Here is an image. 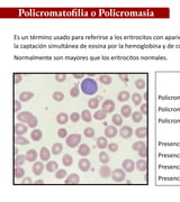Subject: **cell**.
Masks as SVG:
<instances>
[{"label": "cell", "instance_id": "cell-1", "mask_svg": "<svg viewBox=\"0 0 180 202\" xmlns=\"http://www.w3.org/2000/svg\"><path fill=\"white\" fill-rule=\"evenodd\" d=\"M81 91L86 96H93L98 91V83L91 78H86L81 82Z\"/></svg>", "mask_w": 180, "mask_h": 202}, {"label": "cell", "instance_id": "cell-2", "mask_svg": "<svg viewBox=\"0 0 180 202\" xmlns=\"http://www.w3.org/2000/svg\"><path fill=\"white\" fill-rule=\"evenodd\" d=\"M80 141H81V135L80 134H71L70 136L67 137V139H65V143H67V145L70 148H74V147H77L79 144H80Z\"/></svg>", "mask_w": 180, "mask_h": 202}, {"label": "cell", "instance_id": "cell-3", "mask_svg": "<svg viewBox=\"0 0 180 202\" xmlns=\"http://www.w3.org/2000/svg\"><path fill=\"white\" fill-rule=\"evenodd\" d=\"M112 177H113L114 182H122L125 180V171L123 168H116L115 171L112 173Z\"/></svg>", "mask_w": 180, "mask_h": 202}, {"label": "cell", "instance_id": "cell-4", "mask_svg": "<svg viewBox=\"0 0 180 202\" xmlns=\"http://www.w3.org/2000/svg\"><path fill=\"white\" fill-rule=\"evenodd\" d=\"M101 109H103L104 111H106L107 113H110V112H113V111L115 110V103H114V101L110 100V99H107V100H105L103 102Z\"/></svg>", "mask_w": 180, "mask_h": 202}, {"label": "cell", "instance_id": "cell-5", "mask_svg": "<svg viewBox=\"0 0 180 202\" xmlns=\"http://www.w3.org/2000/svg\"><path fill=\"white\" fill-rule=\"evenodd\" d=\"M119 135H120L122 138H124V139H129V138H131L132 135H133V129L129 126H124L120 128Z\"/></svg>", "mask_w": 180, "mask_h": 202}, {"label": "cell", "instance_id": "cell-6", "mask_svg": "<svg viewBox=\"0 0 180 202\" xmlns=\"http://www.w3.org/2000/svg\"><path fill=\"white\" fill-rule=\"evenodd\" d=\"M122 166H123V170L125 172H133L134 167H135V163H134L133 160L126 158V160H124L123 163H122Z\"/></svg>", "mask_w": 180, "mask_h": 202}, {"label": "cell", "instance_id": "cell-7", "mask_svg": "<svg viewBox=\"0 0 180 202\" xmlns=\"http://www.w3.org/2000/svg\"><path fill=\"white\" fill-rule=\"evenodd\" d=\"M78 167H79V170L82 172H88L90 170V167H91V163L89 160L87 158H82V160H80L79 163H78Z\"/></svg>", "mask_w": 180, "mask_h": 202}, {"label": "cell", "instance_id": "cell-8", "mask_svg": "<svg viewBox=\"0 0 180 202\" xmlns=\"http://www.w3.org/2000/svg\"><path fill=\"white\" fill-rule=\"evenodd\" d=\"M33 115L29 111H21L19 113H17V119L21 121V122H28Z\"/></svg>", "mask_w": 180, "mask_h": 202}, {"label": "cell", "instance_id": "cell-9", "mask_svg": "<svg viewBox=\"0 0 180 202\" xmlns=\"http://www.w3.org/2000/svg\"><path fill=\"white\" fill-rule=\"evenodd\" d=\"M32 170H33V173H34L35 175H41L43 170H44V164H43L42 162H35V163L33 164Z\"/></svg>", "mask_w": 180, "mask_h": 202}, {"label": "cell", "instance_id": "cell-10", "mask_svg": "<svg viewBox=\"0 0 180 202\" xmlns=\"http://www.w3.org/2000/svg\"><path fill=\"white\" fill-rule=\"evenodd\" d=\"M112 170H110V167L107 166V165H103V166L99 168V175L104 179H107L108 176H110L112 175Z\"/></svg>", "mask_w": 180, "mask_h": 202}, {"label": "cell", "instance_id": "cell-11", "mask_svg": "<svg viewBox=\"0 0 180 202\" xmlns=\"http://www.w3.org/2000/svg\"><path fill=\"white\" fill-rule=\"evenodd\" d=\"M117 135V129L115 126H107L105 128V136L108 138H114Z\"/></svg>", "mask_w": 180, "mask_h": 202}, {"label": "cell", "instance_id": "cell-12", "mask_svg": "<svg viewBox=\"0 0 180 202\" xmlns=\"http://www.w3.org/2000/svg\"><path fill=\"white\" fill-rule=\"evenodd\" d=\"M80 182V176L78 175V174H70L69 176H67L65 179V184H78Z\"/></svg>", "mask_w": 180, "mask_h": 202}, {"label": "cell", "instance_id": "cell-13", "mask_svg": "<svg viewBox=\"0 0 180 202\" xmlns=\"http://www.w3.org/2000/svg\"><path fill=\"white\" fill-rule=\"evenodd\" d=\"M27 127L24 125V124H16L15 125V134L17 136H21L24 135L25 132H27Z\"/></svg>", "mask_w": 180, "mask_h": 202}, {"label": "cell", "instance_id": "cell-14", "mask_svg": "<svg viewBox=\"0 0 180 202\" xmlns=\"http://www.w3.org/2000/svg\"><path fill=\"white\" fill-rule=\"evenodd\" d=\"M89 153H90V148L87 144H81L78 148V154L81 155V156H87V155H89Z\"/></svg>", "mask_w": 180, "mask_h": 202}, {"label": "cell", "instance_id": "cell-15", "mask_svg": "<svg viewBox=\"0 0 180 202\" xmlns=\"http://www.w3.org/2000/svg\"><path fill=\"white\" fill-rule=\"evenodd\" d=\"M136 168L139 170L140 172H145L148 170V163L145 161V158H141L139 161L136 162Z\"/></svg>", "mask_w": 180, "mask_h": 202}, {"label": "cell", "instance_id": "cell-16", "mask_svg": "<svg viewBox=\"0 0 180 202\" xmlns=\"http://www.w3.org/2000/svg\"><path fill=\"white\" fill-rule=\"evenodd\" d=\"M25 156H26V160L28 162H35L37 156H38V154H37V152H36L35 149H29V151H27Z\"/></svg>", "mask_w": 180, "mask_h": 202}, {"label": "cell", "instance_id": "cell-17", "mask_svg": "<svg viewBox=\"0 0 180 202\" xmlns=\"http://www.w3.org/2000/svg\"><path fill=\"white\" fill-rule=\"evenodd\" d=\"M40 157H41L42 161H48L50 157H51V153L47 149L46 147H42L41 151H40Z\"/></svg>", "mask_w": 180, "mask_h": 202}, {"label": "cell", "instance_id": "cell-18", "mask_svg": "<svg viewBox=\"0 0 180 202\" xmlns=\"http://www.w3.org/2000/svg\"><path fill=\"white\" fill-rule=\"evenodd\" d=\"M120 112H122V116L124 117V118H129V117L132 116V108H131V106H129V105H124L123 107H122V109H120Z\"/></svg>", "mask_w": 180, "mask_h": 202}, {"label": "cell", "instance_id": "cell-19", "mask_svg": "<svg viewBox=\"0 0 180 202\" xmlns=\"http://www.w3.org/2000/svg\"><path fill=\"white\" fill-rule=\"evenodd\" d=\"M57 124H60V125H65L69 121V116L65 112H61V113H59L57 116Z\"/></svg>", "mask_w": 180, "mask_h": 202}, {"label": "cell", "instance_id": "cell-20", "mask_svg": "<svg viewBox=\"0 0 180 202\" xmlns=\"http://www.w3.org/2000/svg\"><path fill=\"white\" fill-rule=\"evenodd\" d=\"M34 97V93L33 92H29V91H24V92H21V94H19V100L21 101H29Z\"/></svg>", "mask_w": 180, "mask_h": 202}, {"label": "cell", "instance_id": "cell-21", "mask_svg": "<svg viewBox=\"0 0 180 202\" xmlns=\"http://www.w3.org/2000/svg\"><path fill=\"white\" fill-rule=\"evenodd\" d=\"M42 137H43V134H42V131L40 129H34V130L31 132V138L32 141H38L42 139Z\"/></svg>", "mask_w": 180, "mask_h": 202}, {"label": "cell", "instance_id": "cell-22", "mask_svg": "<svg viewBox=\"0 0 180 202\" xmlns=\"http://www.w3.org/2000/svg\"><path fill=\"white\" fill-rule=\"evenodd\" d=\"M45 168H46V171H48V172H57V170H59V164L54 161H50L46 164Z\"/></svg>", "mask_w": 180, "mask_h": 202}, {"label": "cell", "instance_id": "cell-23", "mask_svg": "<svg viewBox=\"0 0 180 202\" xmlns=\"http://www.w3.org/2000/svg\"><path fill=\"white\" fill-rule=\"evenodd\" d=\"M135 135H136V137H139V138L146 137V135H148V128H146V127H140V128H137V129L135 130Z\"/></svg>", "mask_w": 180, "mask_h": 202}, {"label": "cell", "instance_id": "cell-24", "mask_svg": "<svg viewBox=\"0 0 180 202\" xmlns=\"http://www.w3.org/2000/svg\"><path fill=\"white\" fill-rule=\"evenodd\" d=\"M106 116H107V112H106V111H104L103 109H101V110H97L95 113H93V118L98 121L106 119Z\"/></svg>", "mask_w": 180, "mask_h": 202}, {"label": "cell", "instance_id": "cell-25", "mask_svg": "<svg viewBox=\"0 0 180 202\" xmlns=\"http://www.w3.org/2000/svg\"><path fill=\"white\" fill-rule=\"evenodd\" d=\"M97 146L100 149H105L106 147H108V141L106 139V137H98L97 138Z\"/></svg>", "mask_w": 180, "mask_h": 202}, {"label": "cell", "instance_id": "cell-26", "mask_svg": "<svg viewBox=\"0 0 180 202\" xmlns=\"http://www.w3.org/2000/svg\"><path fill=\"white\" fill-rule=\"evenodd\" d=\"M129 92H127V91H120L118 93V96H117V99H118V101H120V102H125V101H127L129 99Z\"/></svg>", "mask_w": 180, "mask_h": 202}, {"label": "cell", "instance_id": "cell-27", "mask_svg": "<svg viewBox=\"0 0 180 202\" xmlns=\"http://www.w3.org/2000/svg\"><path fill=\"white\" fill-rule=\"evenodd\" d=\"M99 81H100V83H103L105 86H109L112 83V76L108 74H103L99 76Z\"/></svg>", "mask_w": 180, "mask_h": 202}, {"label": "cell", "instance_id": "cell-28", "mask_svg": "<svg viewBox=\"0 0 180 202\" xmlns=\"http://www.w3.org/2000/svg\"><path fill=\"white\" fill-rule=\"evenodd\" d=\"M62 163H63V165H65V166H71L72 163H73V158L70 154H65L64 156L62 157Z\"/></svg>", "mask_w": 180, "mask_h": 202}, {"label": "cell", "instance_id": "cell-29", "mask_svg": "<svg viewBox=\"0 0 180 202\" xmlns=\"http://www.w3.org/2000/svg\"><path fill=\"white\" fill-rule=\"evenodd\" d=\"M81 119H82L84 122H90V121L93 120V116H91L90 111L83 110L82 112H81Z\"/></svg>", "mask_w": 180, "mask_h": 202}, {"label": "cell", "instance_id": "cell-30", "mask_svg": "<svg viewBox=\"0 0 180 202\" xmlns=\"http://www.w3.org/2000/svg\"><path fill=\"white\" fill-rule=\"evenodd\" d=\"M142 119H143V115H142L140 111H135V112L132 113V120H133V122H135V124L141 122Z\"/></svg>", "mask_w": 180, "mask_h": 202}, {"label": "cell", "instance_id": "cell-31", "mask_svg": "<svg viewBox=\"0 0 180 202\" xmlns=\"http://www.w3.org/2000/svg\"><path fill=\"white\" fill-rule=\"evenodd\" d=\"M62 149H63V146H62L61 143H55V144L52 146V153H53L54 155H59L62 152Z\"/></svg>", "mask_w": 180, "mask_h": 202}, {"label": "cell", "instance_id": "cell-32", "mask_svg": "<svg viewBox=\"0 0 180 202\" xmlns=\"http://www.w3.org/2000/svg\"><path fill=\"white\" fill-rule=\"evenodd\" d=\"M123 116H120L118 113H116V115H114L113 116V122L115 126H122L123 125Z\"/></svg>", "mask_w": 180, "mask_h": 202}, {"label": "cell", "instance_id": "cell-33", "mask_svg": "<svg viewBox=\"0 0 180 202\" xmlns=\"http://www.w3.org/2000/svg\"><path fill=\"white\" fill-rule=\"evenodd\" d=\"M98 105H99V99L98 98H91L90 100L88 101V107L90 109H97Z\"/></svg>", "mask_w": 180, "mask_h": 202}, {"label": "cell", "instance_id": "cell-34", "mask_svg": "<svg viewBox=\"0 0 180 202\" xmlns=\"http://www.w3.org/2000/svg\"><path fill=\"white\" fill-rule=\"evenodd\" d=\"M26 161V156L25 155H16L15 157V165L16 166H21L23 165Z\"/></svg>", "mask_w": 180, "mask_h": 202}, {"label": "cell", "instance_id": "cell-35", "mask_svg": "<svg viewBox=\"0 0 180 202\" xmlns=\"http://www.w3.org/2000/svg\"><path fill=\"white\" fill-rule=\"evenodd\" d=\"M28 139H26L25 137L17 136L15 137V144L16 145H28Z\"/></svg>", "mask_w": 180, "mask_h": 202}, {"label": "cell", "instance_id": "cell-36", "mask_svg": "<svg viewBox=\"0 0 180 202\" xmlns=\"http://www.w3.org/2000/svg\"><path fill=\"white\" fill-rule=\"evenodd\" d=\"M83 135H84V137H87V138H91V137L95 136V129L91 128V127H87V128H84V130H83Z\"/></svg>", "mask_w": 180, "mask_h": 202}, {"label": "cell", "instance_id": "cell-37", "mask_svg": "<svg viewBox=\"0 0 180 202\" xmlns=\"http://www.w3.org/2000/svg\"><path fill=\"white\" fill-rule=\"evenodd\" d=\"M146 145H145V143L142 141H136V143H134L133 144V146H132V148H133V151H136V152H139L140 149H142L143 147H145Z\"/></svg>", "mask_w": 180, "mask_h": 202}, {"label": "cell", "instance_id": "cell-38", "mask_svg": "<svg viewBox=\"0 0 180 202\" xmlns=\"http://www.w3.org/2000/svg\"><path fill=\"white\" fill-rule=\"evenodd\" d=\"M25 174L24 168H21V166H16L15 167V177L16 179H21Z\"/></svg>", "mask_w": 180, "mask_h": 202}, {"label": "cell", "instance_id": "cell-39", "mask_svg": "<svg viewBox=\"0 0 180 202\" xmlns=\"http://www.w3.org/2000/svg\"><path fill=\"white\" fill-rule=\"evenodd\" d=\"M99 161L101 162L103 164H107L108 162H109V155H108L107 153H105V152H101L99 154Z\"/></svg>", "mask_w": 180, "mask_h": 202}, {"label": "cell", "instance_id": "cell-40", "mask_svg": "<svg viewBox=\"0 0 180 202\" xmlns=\"http://www.w3.org/2000/svg\"><path fill=\"white\" fill-rule=\"evenodd\" d=\"M53 99L54 101H57V102H60L64 99V94H63V92L61 91H55L54 93H53Z\"/></svg>", "mask_w": 180, "mask_h": 202}, {"label": "cell", "instance_id": "cell-41", "mask_svg": "<svg viewBox=\"0 0 180 202\" xmlns=\"http://www.w3.org/2000/svg\"><path fill=\"white\" fill-rule=\"evenodd\" d=\"M132 101H133V103L135 106L141 105V102H142V97H141V94H139V93H134L133 96H132Z\"/></svg>", "mask_w": 180, "mask_h": 202}, {"label": "cell", "instance_id": "cell-42", "mask_svg": "<svg viewBox=\"0 0 180 202\" xmlns=\"http://www.w3.org/2000/svg\"><path fill=\"white\" fill-rule=\"evenodd\" d=\"M145 86H146V83H145V81H144L143 79H137V80L135 81V86H136L137 89H140V90L144 89Z\"/></svg>", "mask_w": 180, "mask_h": 202}, {"label": "cell", "instance_id": "cell-43", "mask_svg": "<svg viewBox=\"0 0 180 202\" xmlns=\"http://www.w3.org/2000/svg\"><path fill=\"white\" fill-rule=\"evenodd\" d=\"M55 177H57V180H61V179L67 177V171L65 170H57V173H55Z\"/></svg>", "mask_w": 180, "mask_h": 202}, {"label": "cell", "instance_id": "cell-44", "mask_svg": "<svg viewBox=\"0 0 180 202\" xmlns=\"http://www.w3.org/2000/svg\"><path fill=\"white\" fill-rule=\"evenodd\" d=\"M79 93H80V90H79V88H78L77 86H73V88H71V90H70V96L72 97V98H76V97L79 96Z\"/></svg>", "mask_w": 180, "mask_h": 202}, {"label": "cell", "instance_id": "cell-45", "mask_svg": "<svg viewBox=\"0 0 180 202\" xmlns=\"http://www.w3.org/2000/svg\"><path fill=\"white\" fill-rule=\"evenodd\" d=\"M27 124H28V126L31 127V128H34V127L37 126V124H38V120H37V118H36L35 116H33L31 119H29V121H28Z\"/></svg>", "mask_w": 180, "mask_h": 202}, {"label": "cell", "instance_id": "cell-46", "mask_svg": "<svg viewBox=\"0 0 180 202\" xmlns=\"http://www.w3.org/2000/svg\"><path fill=\"white\" fill-rule=\"evenodd\" d=\"M80 113H78V112H72L71 115H70V120L72 122H78L79 119H80Z\"/></svg>", "mask_w": 180, "mask_h": 202}, {"label": "cell", "instance_id": "cell-47", "mask_svg": "<svg viewBox=\"0 0 180 202\" xmlns=\"http://www.w3.org/2000/svg\"><path fill=\"white\" fill-rule=\"evenodd\" d=\"M65 79H67V74H63V73H57V74H55V80H57V82H64Z\"/></svg>", "mask_w": 180, "mask_h": 202}, {"label": "cell", "instance_id": "cell-48", "mask_svg": "<svg viewBox=\"0 0 180 202\" xmlns=\"http://www.w3.org/2000/svg\"><path fill=\"white\" fill-rule=\"evenodd\" d=\"M57 136L60 138H63V137H68V131L65 128H60L57 130Z\"/></svg>", "mask_w": 180, "mask_h": 202}, {"label": "cell", "instance_id": "cell-49", "mask_svg": "<svg viewBox=\"0 0 180 202\" xmlns=\"http://www.w3.org/2000/svg\"><path fill=\"white\" fill-rule=\"evenodd\" d=\"M118 145H117V144H116V143H110V144H108V149H109V151L110 152H117L118 151Z\"/></svg>", "mask_w": 180, "mask_h": 202}, {"label": "cell", "instance_id": "cell-50", "mask_svg": "<svg viewBox=\"0 0 180 202\" xmlns=\"http://www.w3.org/2000/svg\"><path fill=\"white\" fill-rule=\"evenodd\" d=\"M139 155H140V157H142V158H145V157L148 156V148H146V146L143 147L142 149H140Z\"/></svg>", "mask_w": 180, "mask_h": 202}, {"label": "cell", "instance_id": "cell-51", "mask_svg": "<svg viewBox=\"0 0 180 202\" xmlns=\"http://www.w3.org/2000/svg\"><path fill=\"white\" fill-rule=\"evenodd\" d=\"M21 109V101L18 100H15L14 101V110L16 111V112H18V111Z\"/></svg>", "mask_w": 180, "mask_h": 202}, {"label": "cell", "instance_id": "cell-52", "mask_svg": "<svg viewBox=\"0 0 180 202\" xmlns=\"http://www.w3.org/2000/svg\"><path fill=\"white\" fill-rule=\"evenodd\" d=\"M140 110H141L140 112H141L142 115L145 116V115L148 113V105H146V103H143V105L141 106V109H140Z\"/></svg>", "mask_w": 180, "mask_h": 202}, {"label": "cell", "instance_id": "cell-53", "mask_svg": "<svg viewBox=\"0 0 180 202\" xmlns=\"http://www.w3.org/2000/svg\"><path fill=\"white\" fill-rule=\"evenodd\" d=\"M21 79H23V78H21V74H18V73H15V74H14V82H15V83H19L21 81Z\"/></svg>", "mask_w": 180, "mask_h": 202}, {"label": "cell", "instance_id": "cell-54", "mask_svg": "<svg viewBox=\"0 0 180 202\" xmlns=\"http://www.w3.org/2000/svg\"><path fill=\"white\" fill-rule=\"evenodd\" d=\"M83 76H84V74H82V73H74L73 74V78H76V79H82Z\"/></svg>", "mask_w": 180, "mask_h": 202}, {"label": "cell", "instance_id": "cell-55", "mask_svg": "<svg viewBox=\"0 0 180 202\" xmlns=\"http://www.w3.org/2000/svg\"><path fill=\"white\" fill-rule=\"evenodd\" d=\"M23 183L24 184H29V183H32V179L31 177H26V179L23 180Z\"/></svg>", "mask_w": 180, "mask_h": 202}, {"label": "cell", "instance_id": "cell-56", "mask_svg": "<svg viewBox=\"0 0 180 202\" xmlns=\"http://www.w3.org/2000/svg\"><path fill=\"white\" fill-rule=\"evenodd\" d=\"M119 78H120V79H123V80H125V81H127V75L125 76V75H123V74H119Z\"/></svg>", "mask_w": 180, "mask_h": 202}, {"label": "cell", "instance_id": "cell-57", "mask_svg": "<svg viewBox=\"0 0 180 202\" xmlns=\"http://www.w3.org/2000/svg\"><path fill=\"white\" fill-rule=\"evenodd\" d=\"M35 183H36V184H43L44 182H43V180H37V181H36Z\"/></svg>", "mask_w": 180, "mask_h": 202}]
</instances>
